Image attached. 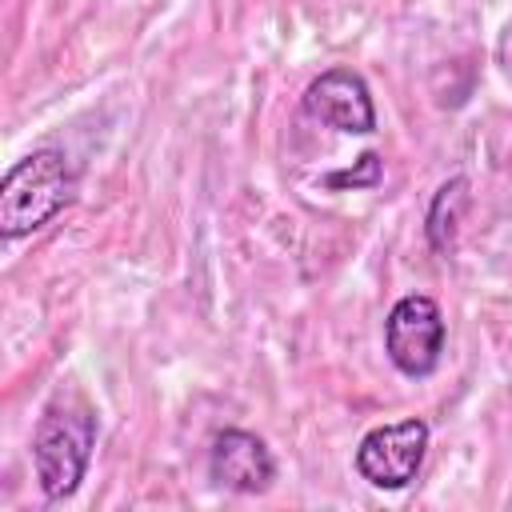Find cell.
Instances as JSON below:
<instances>
[{
	"instance_id": "cell-7",
	"label": "cell",
	"mask_w": 512,
	"mask_h": 512,
	"mask_svg": "<svg viewBox=\"0 0 512 512\" xmlns=\"http://www.w3.org/2000/svg\"><path fill=\"white\" fill-rule=\"evenodd\" d=\"M464 208H468V180H464V176H452L448 184L436 188V196H432V204H428V220H424L428 244H432L436 252H452Z\"/></svg>"
},
{
	"instance_id": "cell-4",
	"label": "cell",
	"mask_w": 512,
	"mask_h": 512,
	"mask_svg": "<svg viewBox=\"0 0 512 512\" xmlns=\"http://www.w3.org/2000/svg\"><path fill=\"white\" fill-rule=\"evenodd\" d=\"M428 436H432V428L420 416L368 428L360 436V444H356L360 480H368L372 488H384V492L408 488L420 476V464H424V452H428Z\"/></svg>"
},
{
	"instance_id": "cell-3",
	"label": "cell",
	"mask_w": 512,
	"mask_h": 512,
	"mask_svg": "<svg viewBox=\"0 0 512 512\" xmlns=\"http://www.w3.org/2000/svg\"><path fill=\"white\" fill-rule=\"evenodd\" d=\"M444 336H448L444 312H440V304L432 296L408 292L388 308L384 352H388L396 372H404L412 380L432 376L440 368V356H444Z\"/></svg>"
},
{
	"instance_id": "cell-2",
	"label": "cell",
	"mask_w": 512,
	"mask_h": 512,
	"mask_svg": "<svg viewBox=\"0 0 512 512\" xmlns=\"http://www.w3.org/2000/svg\"><path fill=\"white\" fill-rule=\"evenodd\" d=\"M96 448V412L76 396H56L36 420L32 436V468L40 492L48 500H68L92 460Z\"/></svg>"
},
{
	"instance_id": "cell-5",
	"label": "cell",
	"mask_w": 512,
	"mask_h": 512,
	"mask_svg": "<svg viewBox=\"0 0 512 512\" xmlns=\"http://www.w3.org/2000/svg\"><path fill=\"white\" fill-rule=\"evenodd\" d=\"M304 112L336 132L348 136H368L376 132V104L372 88L356 68H324L308 88H304Z\"/></svg>"
},
{
	"instance_id": "cell-6",
	"label": "cell",
	"mask_w": 512,
	"mask_h": 512,
	"mask_svg": "<svg viewBox=\"0 0 512 512\" xmlns=\"http://www.w3.org/2000/svg\"><path fill=\"white\" fill-rule=\"evenodd\" d=\"M208 476L220 488H228V492L260 496L276 480V456H272V448L256 432H248V428H224V432L212 436Z\"/></svg>"
},
{
	"instance_id": "cell-1",
	"label": "cell",
	"mask_w": 512,
	"mask_h": 512,
	"mask_svg": "<svg viewBox=\"0 0 512 512\" xmlns=\"http://www.w3.org/2000/svg\"><path fill=\"white\" fill-rule=\"evenodd\" d=\"M76 184L80 176L64 148H32L24 160L8 168L0 184V236L20 240L40 232L76 200Z\"/></svg>"
}]
</instances>
